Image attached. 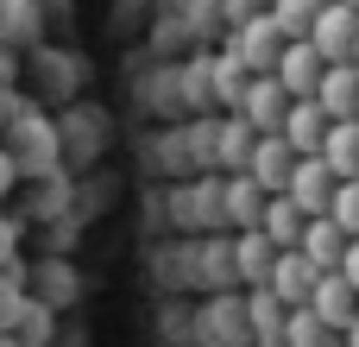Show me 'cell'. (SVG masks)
<instances>
[{
  "label": "cell",
  "mask_w": 359,
  "mask_h": 347,
  "mask_svg": "<svg viewBox=\"0 0 359 347\" xmlns=\"http://www.w3.org/2000/svg\"><path fill=\"white\" fill-rule=\"evenodd\" d=\"M341 272L353 278V291H359V240H347V259H341Z\"/></svg>",
  "instance_id": "30"
},
{
  "label": "cell",
  "mask_w": 359,
  "mask_h": 347,
  "mask_svg": "<svg viewBox=\"0 0 359 347\" xmlns=\"http://www.w3.org/2000/svg\"><path fill=\"white\" fill-rule=\"evenodd\" d=\"M19 234H25V215H0V266L19 259Z\"/></svg>",
  "instance_id": "27"
},
{
  "label": "cell",
  "mask_w": 359,
  "mask_h": 347,
  "mask_svg": "<svg viewBox=\"0 0 359 347\" xmlns=\"http://www.w3.org/2000/svg\"><path fill=\"white\" fill-rule=\"evenodd\" d=\"M252 145H259V126H252L246 114H227V120L215 126V164H221V171H246V164H252Z\"/></svg>",
  "instance_id": "15"
},
{
  "label": "cell",
  "mask_w": 359,
  "mask_h": 347,
  "mask_svg": "<svg viewBox=\"0 0 359 347\" xmlns=\"http://www.w3.org/2000/svg\"><path fill=\"white\" fill-rule=\"evenodd\" d=\"M316 284H322V266H316L303 247H284V253H278V266H271V291H278L290 310H303V303L316 297Z\"/></svg>",
  "instance_id": "8"
},
{
  "label": "cell",
  "mask_w": 359,
  "mask_h": 347,
  "mask_svg": "<svg viewBox=\"0 0 359 347\" xmlns=\"http://www.w3.org/2000/svg\"><path fill=\"white\" fill-rule=\"evenodd\" d=\"M297 158H303V152H297L284 133H259V145H252V164H246V171H252V177H259L271 196H284V190H290V171H297Z\"/></svg>",
  "instance_id": "10"
},
{
  "label": "cell",
  "mask_w": 359,
  "mask_h": 347,
  "mask_svg": "<svg viewBox=\"0 0 359 347\" xmlns=\"http://www.w3.org/2000/svg\"><path fill=\"white\" fill-rule=\"evenodd\" d=\"M0 133H6V107H0Z\"/></svg>",
  "instance_id": "33"
},
{
  "label": "cell",
  "mask_w": 359,
  "mask_h": 347,
  "mask_svg": "<svg viewBox=\"0 0 359 347\" xmlns=\"http://www.w3.org/2000/svg\"><path fill=\"white\" fill-rule=\"evenodd\" d=\"M353 120H359V114H353Z\"/></svg>",
  "instance_id": "36"
},
{
  "label": "cell",
  "mask_w": 359,
  "mask_h": 347,
  "mask_svg": "<svg viewBox=\"0 0 359 347\" xmlns=\"http://www.w3.org/2000/svg\"><path fill=\"white\" fill-rule=\"evenodd\" d=\"M328 0H271V13L284 19V32L290 38H309V25H316V13H322Z\"/></svg>",
  "instance_id": "25"
},
{
  "label": "cell",
  "mask_w": 359,
  "mask_h": 347,
  "mask_svg": "<svg viewBox=\"0 0 359 347\" xmlns=\"http://www.w3.org/2000/svg\"><path fill=\"white\" fill-rule=\"evenodd\" d=\"M0 347H25V341H19V335H0Z\"/></svg>",
  "instance_id": "32"
},
{
  "label": "cell",
  "mask_w": 359,
  "mask_h": 347,
  "mask_svg": "<svg viewBox=\"0 0 359 347\" xmlns=\"http://www.w3.org/2000/svg\"><path fill=\"white\" fill-rule=\"evenodd\" d=\"M265 202H271V190L252 177V171H227V228L240 234V228H259L265 221Z\"/></svg>",
  "instance_id": "13"
},
{
  "label": "cell",
  "mask_w": 359,
  "mask_h": 347,
  "mask_svg": "<svg viewBox=\"0 0 359 347\" xmlns=\"http://www.w3.org/2000/svg\"><path fill=\"white\" fill-rule=\"evenodd\" d=\"M334 190H341L334 164H328L322 152H303V158H297V171H290V196H297L309 215H328V209H334Z\"/></svg>",
  "instance_id": "7"
},
{
  "label": "cell",
  "mask_w": 359,
  "mask_h": 347,
  "mask_svg": "<svg viewBox=\"0 0 359 347\" xmlns=\"http://www.w3.org/2000/svg\"><path fill=\"white\" fill-rule=\"evenodd\" d=\"M32 284H38L32 297H44L50 310H57V303L76 291V278H69V266H63V259H44V266H32Z\"/></svg>",
  "instance_id": "23"
},
{
  "label": "cell",
  "mask_w": 359,
  "mask_h": 347,
  "mask_svg": "<svg viewBox=\"0 0 359 347\" xmlns=\"http://www.w3.org/2000/svg\"><path fill=\"white\" fill-rule=\"evenodd\" d=\"M57 215H69V177H63V171L32 177V209H25V221H57Z\"/></svg>",
  "instance_id": "21"
},
{
  "label": "cell",
  "mask_w": 359,
  "mask_h": 347,
  "mask_svg": "<svg viewBox=\"0 0 359 347\" xmlns=\"http://www.w3.org/2000/svg\"><path fill=\"white\" fill-rule=\"evenodd\" d=\"M221 13H227V25H246V19L271 13V0H221Z\"/></svg>",
  "instance_id": "28"
},
{
  "label": "cell",
  "mask_w": 359,
  "mask_h": 347,
  "mask_svg": "<svg viewBox=\"0 0 359 347\" xmlns=\"http://www.w3.org/2000/svg\"><path fill=\"white\" fill-rule=\"evenodd\" d=\"M278 253H284V247H278L265 228H240V234H233V278H246V284H271Z\"/></svg>",
  "instance_id": "11"
},
{
  "label": "cell",
  "mask_w": 359,
  "mask_h": 347,
  "mask_svg": "<svg viewBox=\"0 0 359 347\" xmlns=\"http://www.w3.org/2000/svg\"><path fill=\"white\" fill-rule=\"evenodd\" d=\"M353 63H359V51H353Z\"/></svg>",
  "instance_id": "35"
},
{
  "label": "cell",
  "mask_w": 359,
  "mask_h": 347,
  "mask_svg": "<svg viewBox=\"0 0 359 347\" xmlns=\"http://www.w3.org/2000/svg\"><path fill=\"white\" fill-rule=\"evenodd\" d=\"M322 158L334 164V177H359V120H334V126H328Z\"/></svg>",
  "instance_id": "22"
},
{
  "label": "cell",
  "mask_w": 359,
  "mask_h": 347,
  "mask_svg": "<svg viewBox=\"0 0 359 347\" xmlns=\"http://www.w3.org/2000/svg\"><path fill=\"white\" fill-rule=\"evenodd\" d=\"M347 347H359V316H353V329H347Z\"/></svg>",
  "instance_id": "31"
},
{
  "label": "cell",
  "mask_w": 359,
  "mask_h": 347,
  "mask_svg": "<svg viewBox=\"0 0 359 347\" xmlns=\"http://www.w3.org/2000/svg\"><path fill=\"white\" fill-rule=\"evenodd\" d=\"M347 6H359V0H347Z\"/></svg>",
  "instance_id": "34"
},
{
  "label": "cell",
  "mask_w": 359,
  "mask_h": 347,
  "mask_svg": "<svg viewBox=\"0 0 359 347\" xmlns=\"http://www.w3.org/2000/svg\"><path fill=\"white\" fill-rule=\"evenodd\" d=\"M328 126H334V114H328V107H322L316 95H303V101H290V120H284V139H290L297 152H322Z\"/></svg>",
  "instance_id": "14"
},
{
  "label": "cell",
  "mask_w": 359,
  "mask_h": 347,
  "mask_svg": "<svg viewBox=\"0 0 359 347\" xmlns=\"http://www.w3.org/2000/svg\"><path fill=\"white\" fill-rule=\"evenodd\" d=\"M284 44H290V32H284V19H278V13H259V19H246V25H233V38H227V51H233L252 76L278 70Z\"/></svg>",
  "instance_id": "2"
},
{
  "label": "cell",
  "mask_w": 359,
  "mask_h": 347,
  "mask_svg": "<svg viewBox=\"0 0 359 347\" xmlns=\"http://www.w3.org/2000/svg\"><path fill=\"white\" fill-rule=\"evenodd\" d=\"M290 89H284V76L278 70H265V76H252V89H246V101H240V114L259 126V133H284V120H290Z\"/></svg>",
  "instance_id": "6"
},
{
  "label": "cell",
  "mask_w": 359,
  "mask_h": 347,
  "mask_svg": "<svg viewBox=\"0 0 359 347\" xmlns=\"http://www.w3.org/2000/svg\"><path fill=\"white\" fill-rule=\"evenodd\" d=\"M13 183H25V177H19V158H13V152L0 145V202L13 196Z\"/></svg>",
  "instance_id": "29"
},
{
  "label": "cell",
  "mask_w": 359,
  "mask_h": 347,
  "mask_svg": "<svg viewBox=\"0 0 359 347\" xmlns=\"http://www.w3.org/2000/svg\"><path fill=\"white\" fill-rule=\"evenodd\" d=\"M246 89H252V70L233 57V51H221L215 57V107H227V114H240V101H246Z\"/></svg>",
  "instance_id": "20"
},
{
  "label": "cell",
  "mask_w": 359,
  "mask_h": 347,
  "mask_svg": "<svg viewBox=\"0 0 359 347\" xmlns=\"http://www.w3.org/2000/svg\"><path fill=\"white\" fill-rule=\"evenodd\" d=\"M25 82H32V101H76L82 89V57L76 51H57V44H32V63H25Z\"/></svg>",
  "instance_id": "1"
},
{
  "label": "cell",
  "mask_w": 359,
  "mask_h": 347,
  "mask_svg": "<svg viewBox=\"0 0 359 347\" xmlns=\"http://www.w3.org/2000/svg\"><path fill=\"white\" fill-rule=\"evenodd\" d=\"M57 133H63V164H95L107 152V114L88 101H69L57 114Z\"/></svg>",
  "instance_id": "3"
},
{
  "label": "cell",
  "mask_w": 359,
  "mask_h": 347,
  "mask_svg": "<svg viewBox=\"0 0 359 347\" xmlns=\"http://www.w3.org/2000/svg\"><path fill=\"white\" fill-rule=\"evenodd\" d=\"M38 32H44V13H38V0H0V44H38Z\"/></svg>",
  "instance_id": "19"
},
{
  "label": "cell",
  "mask_w": 359,
  "mask_h": 347,
  "mask_svg": "<svg viewBox=\"0 0 359 347\" xmlns=\"http://www.w3.org/2000/svg\"><path fill=\"white\" fill-rule=\"evenodd\" d=\"M316 101H322L334 120H353V114H359V63H328Z\"/></svg>",
  "instance_id": "17"
},
{
  "label": "cell",
  "mask_w": 359,
  "mask_h": 347,
  "mask_svg": "<svg viewBox=\"0 0 359 347\" xmlns=\"http://www.w3.org/2000/svg\"><path fill=\"white\" fill-rule=\"evenodd\" d=\"M50 316H57V310H50V303H44V297H32V303H25V316H19V329H13V335H19V341H25V347H50V329H57V322H50Z\"/></svg>",
  "instance_id": "24"
},
{
  "label": "cell",
  "mask_w": 359,
  "mask_h": 347,
  "mask_svg": "<svg viewBox=\"0 0 359 347\" xmlns=\"http://www.w3.org/2000/svg\"><path fill=\"white\" fill-rule=\"evenodd\" d=\"M309 38H316V51H322L328 63H353V51H359V6H347V0H328V6L316 13Z\"/></svg>",
  "instance_id": "4"
},
{
  "label": "cell",
  "mask_w": 359,
  "mask_h": 347,
  "mask_svg": "<svg viewBox=\"0 0 359 347\" xmlns=\"http://www.w3.org/2000/svg\"><path fill=\"white\" fill-rule=\"evenodd\" d=\"M170 209H177V228H227V177H202L177 190Z\"/></svg>",
  "instance_id": "5"
},
{
  "label": "cell",
  "mask_w": 359,
  "mask_h": 347,
  "mask_svg": "<svg viewBox=\"0 0 359 347\" xmlns=\"http://www.w3.org/2000/svg\"><path fill=\"white\" fill-rule=\"evenodd\" d=\"M259 228H265V234H271L278 247H303V228H309V209H303V202H297V196L284 190V196H271V202H265V221H259Z\"/></svg>",
  "instance_id": "18"
},
{
  "label": "cell",
  "mask_w": 359,
  "mask_h": 347,
  "mask_svg": "<svg viewBox=\"0 0 359 347\" xmlns=\"http://www.w3.org/2000/svg\"><path fill=\"white\" fill-rule=\"evenodd\" d=\"M347 234L359 240V177H341V190H334V209H328Z\"/></svg>",
  "instance_id": "26"
},
{
  "label": "cell",
  "mask_w": 359,
  "mask_h": 347,
  "mask_svg": "<svg viewBox=\"0 0 359 347\" xmlns=\"http://www.w3.org/2000/svg\"><path fill=\"white\" fill-rule=\"evenodd\" d=\"M309 310L328 322V329H353V316H359V291H353V278L347 272H322V284H316V297H309Z\"/></svg>",
  "instance_id": "12"
},
{
  "label": "cell",
  "mask_w": 359,
  "mask_h": 347,
  "mask_svg": "<svg viewBox=\"0 0 359 347\" xmlns=\"http://www.w3.org/2000/svg\"><path fill=\"white\" fill-rule=\"evenodd\" d=\"M278 76H284V89L303 101V95H316V89H322L328 57L316 51V38H290V44H284V57H278Z\"/></svg>",
  "instance_id": "9"
},
{
  "label": "cell",
  "mask_w": 359,
  "mask_h": 347,
  "mask_svg": "<svg viewBox=\"0 0 359 347\" xmlns=\"http://www.w3.org/2000/svg\"><path fill=\"white\" fill-rule=\"evenodd\" d=\"M347 228L334 221V215H309V228H303V253L322 266V272H341V259H347Z\"/></svg>",
  "instance_id": "16"
}]
</instances>
